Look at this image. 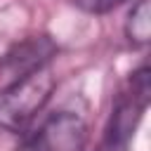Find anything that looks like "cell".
<instances>
[{
    "mask_svg": "<svg viewBox=\"0 0 151 151\" xmlns=\"http://www.w3.org/2000/svg\"><path fill=\"white\" fill-rule=\"evenodd\" d=\"M54 90V73L50 61L14 76L12 83L0 87V127L7 132H24L35 116L45 109Z\"/></svg>",
    "mask_w": 151,
    "mask_h": 151,
    "instance_id": "obj_1",
    "label": "cell"
},
{
    "mask_svg": "<svg viewBox=\"0 0 151 151\" xmlns=\"http://www.w3.org/2000/svg\"><path fill=\"white\" fill-rule=\"evenodd\" d=\"M85 142L87 125L83 116L76 111H57L45 118L17 151H83Z\"/></svg>",
    "mask_w": 151,
    "mask_h": 151,
    "instance_id": "obj_2",
    "label": "cell"
},
{
    "mask_svg": "<svg viewBox=\"0 0 151 151\" xmlns=\"http://www.w3.org/2000/svg\"><path fill=\"white\" fill-rule=\"evenodd\" d=\"M149 104V71L142 66L137 73H132L130 87L123 92L118 104L111 113V125L106 130V149L109 151H123L130 137L134 134V127L139 118L144 116Z\"/></svg>",
    "mask_w": 151,
    "mask_h": 151,
    "instance_id": "obj_3",
    "label": "cell"
},
{
    "mask_svg": "<svg viewBox=\"0 0 151 151\" xmlns=\"http://www.w3.org/2000/svg\"><path fill=\"white\" fill-rule=\"evenodd\" d=\"M125 35L132 45H146L151 38V9L149 0H137L125 19Z\"/></svg>",
    "mask_w": 151,
    "mask_h": 151,
    "instance_id": "obj_4",
    "label": "cell"
},
{
    "mask_svg": "<svg viewBox=\"0 0 151 151\" xmlns=\"http://www.w3.org/2000/svg\"><path fill=\"white\" fill-rule=\"evenodd\" d=\"M87 12H97V14H101V12H109V9H113V7H118L120 2H125V0H78Z\"/></svg>",
    "mask_w": 151,
    "mask_h": 151,
    "instance_id": "obj_5",
    "label": "cell"
}]
</instances>
